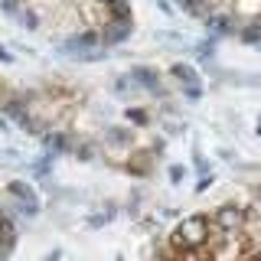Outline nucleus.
Here are the masks:
<instances>
[{
    "mask_svg": "<svg viewBox=\"0 0 261 261\" xmlns=\"http://www.w3.org/2000/svg\"><path fill=\"white\" fill-rule=\"evenodd\" d=\"M212 239V222L206 216H186L179 219L176 228L170 232V245L179 251V255H193V251H202Z\"/></svg>",
    "mask_w": 261,
    "mask_h": 261,
    "instance_id": "1",
    "label": "nucleus"
},
{
    "mask_svg": "<svg viewBox=\"0 0 261 261\" xmlns=\"http://www.w3.org/2000/svg\"><path fill=\"white\" fill-rule=\"evenodd\" d=\"M245 212L239 202H222L216 212H212V232H222V235H235V232H242V225H245Z\"/></svg>",
    "mask_w": 261,
    "mask_h": 261,
    "instance_id": "2",
    "label": "nucleus"
},
{
    "mask_svg": "<svg viewBox=\"0 0 261 261\" xmlns=\"http://www.w3.org/2000/svg\"><path fill=\"white\" fill-rule=\"evenodd\" d=\"M7 193H10L13 199H20V212H23V216H36V212H39V196H36V190H33L30 183L13 179V183L7 186Z\"/></svg>",
    "mask_w": 261,
    "mask_h": 261,
    "instance_id": "3",
    "label": "nucleus"
},
{
    "mask_svg": "<svg viewBox=\"0 0 261 261\" xmlns=\"http://www.w3.org/2000/svg\"><path fill=\"white\" fill-rule=\"evenodd\" d=\"M130 36V16H114V20L105 27L101 33V43L108 46V43H121V39H127Z\"/></svg>",
    "mask_w": 261,
    "mask_h": 261,
    "instance_id": "4",
    "label": "nucleus"
},
{
    "mask_svg": "<svg viewBox=\"0 0 261 261\" xmlns=\"http://www.w3.org/2000/svg\"><path fill=\"white\" fill-rule=\"evenodd\" d=\"M130 79H134L141 88H147V92H160L163 95V88H160V82H157V72L147 69V65H134V69H130Z\"/></svg>",
    "mask_w": 261,
    "mask_h": 261,
    "instance_id": "5",
    "label": "nucleus"
},
{
    "mask_svg": "<svg viewBox=\"0 0 261 261\" xmlns=\"http://www.w3.org/2000/svg\"><path fill=\"white\" fill-rule=\"evenodd\" d=\"M170 72H173V75H176L179 82H183L186 88H199V75H196V69H193V65H183V62H176Z\"/></svg>",
    "mask_w": 261,
    "mask_h": 261,
    "instance_id": "6",
    "label": "nucleus"
},
{
    "mask_svg": "<svg viewBox=\"0 0 261 261\" xmlns=\"http://www.w3.org/2000/svg\"><path fill=\"white\" fill-rule=\"evenodd\" d=\"M13 16H16V20H20L27 30H36V27H39V16L33 13L30 7H16V10H13Z\"/></svg>",
    "mask_w": 261,
    "mask_h": 261,
    "instance_id": "7",
    "label": "nucleus"
},
{
    "mask_svg": "<svg viewBox=\"0 0 261 261\" xmlns=\"http://www.w3.org/2000/svg\"><path fill=\"white\" fill-rule=\"evenodd\" d=\"M235 10L242 16H255V13H261V0H235Z\"/></svg>",
    "mask_w": 261,
    "mask_h": 261,
    "instance_id": "8",
    "label": "nucleus"
},
{
    "mask_svg": "<svg viewBox=\"0 0 261 261\" xmlns=\"http://www.w3.org/2000/svg\"><path fill=\"white\" fill-rule=\"evenodd\" d=\"M65 147H69V141H65V137H59V134H56V137H46V150H49V153H62Z\"/></svg>",
    "mask_w": 261,
    "mask_h": 261,
    "instance_id": "9",
    "label": "nucleus"
},
{
    "mask_svg": "<svg viewBox=\"0 0 261 261\" xmlns=\"http://www.w3.org/2000/svg\"><path fill=\"white\" fill-rule=\"evenodd\" d=\"M108 141L111 144H124V141H130V134H127V130H121V127H108Z\"/></svg>",
    "mask_w": 261,
    "mask_h": 261,
    "instance_id": "10",
    "label": "nucleus"
},
{
    "mask_svg": "<svg viewBox=\"0 0 261 261\" xmlns=\"http://www.w3.org/2000/svg\"><path fill=\"white\" fill-rule=\"evenodd\" d=\"M248 216L261 222V193H255V199H251V209H248Z\"/></svg>",
    "mask_w": 261,
    "mask_h": 261,
    "instance_id": "11",
    "label": "nucleus"
},
{
    "mask_svg": "<svg viewBox=\"0 0 261 261\" xmlns=\"http://www.w3.org/2000/svg\"><path fill=\"white\" fill-rule=\"evenodd\" d=\"M212 49H216L212 43H199V46H196V53H199V59L206 62V59H212Z\"/></svg>",
    "mask_w": 261,
    "mask_h": 261,
    "instance_id": "12",
    "label": "nucleus"
},
{
    "mask_svg": "<svg viewBox=\"0 0 261 261\" xmlns=\"http://www.w3.org/2000/svg\"><path fill=\"white\" fill-rule=\"evenodd\" d=\"M209 183H212V173H209V176H199V183H196V193H206Z\"/></svg>",
    "mask_w": 261,
    "mask_h": 261,
    "instance_id": "13",
    "label": "nucleus"
},
{
    "mask_svg": "<svg viewBox=\"0 0 261 261\" xmlns=\"http://www.w3.org/2000/svg\"><path fill=\"white\" fill-rule=\"evenodd\" d=\"M183 173H186L183 167H170V179H173V183H179V179H183Z\"/></svg>",
    "mask_w": 261,
    "mask_h": 261,
    "instance_id": "14",
    "label": "nucleus"
},
{
    "mask_svg": "<svg viewBox=\"0 0 261 261\" xmlns=\"http://www.w3.org/2000/svg\"><path fill=\"white\" fill-rule=\"evenodd\" d=\"M183 95L190 98V101H199V88H183Z\"/></svg>",
    "mask_w": 261,
    "mask_h": 261,
    "instance_id": "15",
    "label": "nucleus"
},
{
    "mask_svg": "<svg viewBox=\"0 0 261 261\" xmlns=\"http://www.w3.org/2000/svg\"><path fill=\"white\" fill-rule=\"evenodd\" d=\"M62 258V248H53V251H49V255L43 258V261H59Z\"/></svg>",
    "mask_w": 261,
    "mask_h": 261,
    "instance_id": "16",
    "label": "nucleus"
},
{
    "mask_svg": "<svg viewBox=\"0 0 261 261\" xmlns=\"http://www.w3.org/2000/svg\"><path fill=\"white\" fill-rule=\"evenodd\" d=\"M95 4H101V7H111V4H118V0H95Z\"/></svg>",
    "mask_w": 261,
    "mask_h": 261,
    "instance_id": "17",
    "label": "nucleus"
},
{
    "mask_svg": "<svg viewBox=\"0 0 261 261\" xmlns=\"http://www.w3.org/2000/svg\"><path fill=\"white\" fill-rule=\"evenodd\" d=\"M258 134H261V121H258Z\"/></svg>",
    "mask_w": 261,
    "mask_h": 261,
    "instance_id": "18",
    "label": "nucleus"
}]
</instances>
